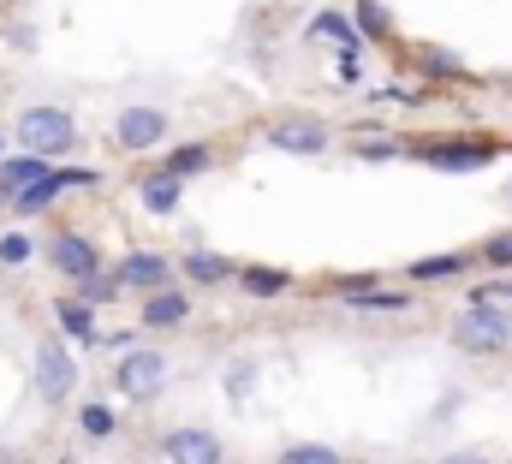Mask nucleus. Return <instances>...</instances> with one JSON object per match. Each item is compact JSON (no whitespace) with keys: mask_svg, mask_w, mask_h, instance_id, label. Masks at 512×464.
I'll use <instances>...</instances> for the list:
<instances>
[{"mask_svg":"<svg viewBox=\"0 0 512 464\" xmlns=\"http://www.w3.org/2000/svg\"><path fill=\"white\" fill-rule=\"evenodd\" d=\"M453 351H465V357H501L512 351V310H489V304H465L459 316H453Z\"/></svg>","mask_w":512,"mask_h":464,"instance_id":"nucleus-1","label":"nucleus"},{"mask_svg":"<svg viewBox=\"0 0 512 464\" xmlns=\"http://www.w3.org/2000/svg\"><path fill=\"white\" fill-rule=\"evenodd\" d=\"M18 149L24 155H42V161L72 155L78 149V119L66 114V108H24L18 114Z\"/></svg>","mask_w":512,"mask_h":464,"instance_id":"nucleus-2","label":"nucleus"},{"mask_svg":"<svg viewBox=\"0 0 512 464\" xmlns=\"http://www.w3.org/2000/svg\"><path fill=\"white\" fill-rule=\"evenodd\" d=\"M411 161H423L429 173H489V167H495V143H477V137H441V143H417Z\"/></svg>","mask_w":512,"mask_h":464,"instance_id":"nucleus-3","label":"nucleus"},{"mask_svg":"<svg viewBox=\"0 0 512 464\" xmlns=\"http://www.w3.org/2000/svg\"><path fill=\"white\" fill-rule=\"evenodd\" d=\"M114 387L126 393L131 405H155L161 387H167V357L155 346H131L120 363H114Z\"/></svg>","mask_w":512,"mask_h":464,"instance_id":"nucleus-4","label":"nucleus"},{"mask_svg":"<svg viewBox=\"0 0 512 464\" xmlns=\"http://www.w3.org/2000/svg\"><path fill=\"white\" fill-rule=\"evenodd\" d=\"M36 393H42V405H66L78 393V357L66 351L60 334L36 340Z\"/></svg>","mask_w":512,"mask_h":464,"instance_id":"nucleus-5","label":"nucleus"},{"mask_svg":"<svg viewBox=\"0 0 512 464\" xmlns=\"http://www.w3.org/2000/svg\"><path fill=\"white\" fill-rule=\"evenodd\" d=\"M268 149H280V155H298V161H316V155H328V125L310 114H280L268 131Z\"/></svg>","mask_w":512,"mask_h":464,"instance_id":"nucleus-6","label":"nucleus"},{"mask_svg":"<svg viewBox=\"0 0 512 464\" xmlns=\"http://www.w3.org/2000/svg\"><path fill=\"white\" fill-rule=\"evenodd\" d=\"M48 262H54V274L72 280V286H84V280H96V274L108 268L102 250H96V238H84V232H54V238H48Z\"/></svg>","mask_w":512,"mask_h":464,"instance_id":"nucleus-7","label":"nucleus"},{"mask_svg":"<svg viewBox=\"0 0 512 464\" xmlns=\"http://www.w3.org/2000/svg\"><path fill=\"white\" fill-rule=\"evenodd\" d=\"M167 131H173L167 108H149V102L120 108V119H114V143H120L126 155H149L155 143H167Z\"/></svg>","mask_w":512,"mask_h":464,"instance_id":"nucleus-8","label":"nucleus"},{"mask_svg":"<svg viewBox=\"0 0 512 464\" xmlns=\"http://www.w3.org/2000/svg\"><path fill=\"white\" fill-rule=\"evenodd\" d=\"M161 459L167 464H227V441L203 423H179L161 435Z\"/></svg>","mask_w":512,"mask_h":464,"instance_id":"nucleus-9","label":"nucleus"},{"mask_svg":"<svg viewBox=\"0 0 512 464\" xmlns=\"http://www.w3.org/2000/svg\"><path fill=\"white\" fill-rule=\"evenodd\" d=\"M340 304L364 310V316H405L417 298L399 292V286H382V280H340Z\"/></svg>","mask_w":512,"mask_h":464,"instance_id":"nucleus-10","label":"nucleus"},{"mask_svg":"<svg viewBox=\"0 0 512 464\" xmlns=\"http://www.w3.org/2000/svg\"><path fill=\"white\" fill-rule=\"evenodd\" d=\"M114 280H120V292H167L173 286V262L161 250H131V256H120Z\"/></svg>","mask_w":512,"mask_h":464,"instance_id":"nucleus-11","label":"nucleus"},{"mask_svg":"<svg viewBox=\"0 0 512 464\" xmlns=\"http://www.w3.org/2000/svg\"><path fill=\"white\" fill-rule=\"evenodd\" d=\"M191 310H197V298H191V292H179V286H167V292H149V298H143L137 322H143V328H185V322H191Z\"/></svg>","mask_w":512,"mask_h":464,"instance_id":"nucleus-12","label":"nucleus"},{"mask_svg":"<svg viewBox=\"0 0 512 464\" xmlns=\"http://www.w3.org/2000/svg\"><path fill=\"white\" fill-rule=\"evenodd\" d=\"M179 274H185V286H227L239 268H233L227 250H185L179 256Z\"/></svg>","mask_w":512,"mask_h":464,"instance_id":"nucleus-13","label":"nucleus"},{"mask_svg":"<svg viewBox=\"0 0 512 464\" xmlns=\"http://www.w3.org/2000/svg\"><path fill=\"white\" fill-rule=\"evenodd\" d=\"M233 280H239V292L256 298V304H274V298L292 292V268H268V262H245Z\"/></svg>","mask_w":512,"mask_h":464,"instance_id":"nucleus-14","label":"nucleus"},{"mask_svg":"<svg viewBox=\"0 0 512 464\" xmlns=\"http://www.w3.org/2000/svg\"><path fill=\"white\" fill-rule=\"evenodd\" d=\"M54 322H60V334H72L78 346H108V334H102L96 310H90V304H78V298H60V304H54Z\"/></svg>","mask_w":512,"mask_h":464,"instance_id":"nucleus-15","label":"nucleus"},{"mask_svg":"<svg viewBox=\"0 0 512 464\" xmlns=\"http://www.w3.org/2000/svg\"><path fill=\"white\" fill-rule=\"evenodd\" d=\"M209 167H215V149H209V143H179V149L161 161V173H167V179H179V185H185V179H197V173H209Z\"/></svg>","mask_w":512,"mask_h":464,"instance_id":"nucleus-16","label":"nucleus"},{"mask_svg":"<svg viewBox=\"0 0 512 464\" xmlns=\"http://www.w3.org/2000/svg\"><path fill=\"white\" fill-rule=\"evenodd\" d=\"M137 203H143L149 215H173V209L185 203V185H179V179H167V173H149V179L137 185Z\"/></svg>","mask_w":512,"mask_h":464,"instance_id":"nucleus-17","label":"nucleus"},{"mask_svg":"<svg viewBox=\"0 0 512 464\" xmlns=\"http://www.w3.org/2000/svg\"><path fill=\"white\" fill-rule=\"evenodd\" d=\"M352 30H358V42H382V36H393V12L382 0H358L352 6Z\"/></svg>","mask_w":512,"mask_h":464,"instance_id":"nucleus-18","label":"nucleus"},{"mask_svg":"<svg viewBox=\"0 0 512 464\" xmlns=\"http://www.w3.org/2000/svg\"><path fill=\"white\" fill-rule=\"evenodd\" d=\"M60 191H66V185H60V173H48V179H36V185H24V191H18L12 215H18V221H30V215L54 209V197H60Z\"/></svg>","mask_w":512,"mask_h":464,"instance_id":"nucleus-19","label":"nucleus"},{"mask_svg":"<svg viewBox=\"0 0 512 464\" xmlns=\"http://www.w3.org/2000/svg\"><path fill=\"white\" fill-rule=\"evenodd\" d=\"M477 262V250H447V256H423V262H411V280H453V274H465Z\"/></svg>","mask_w":512,"mask_h":464,"instance_id":"nucleus-20","label":"nucleus"},{"mask_svg":"<svg viewBox=\"0 0 512 464\" xmlns=\"http://www.w3.org/2000/svg\"><path fill=\"white\" fill-rule=\"evenodd\" d=\"M310 36H316V42H334V48H358V30H352V18H346V12H334V6L310 18Z\"/></svg>","mask_w":512,"mask_h":464,"instance_id":"nucleus-21","label":"nucleus"},{"mask_svg":"<svg viewBox=\"0 0 512 464\" xmlns=\"http://www.w3.org/2000/svg\"><path fill=\"white\" fill-rule=\"evenodd\" d=\"M120 298V280H114V268H102L96 280H84L78 286V304H90V310H102V304H114Z\"/></svg>","mask_w":512,"mask_h":464,"instance_id":"nucleus-22","label":"nucleus"},{"mask_svg":"<svg viewBox=\"0 0 512 464\" xmlns=\"http://www.w3.org/2000/svg\"><path fill=\"white\" fill-rule=\"evenodd\" d=\"M477 262H483V268H495V274H512V232L483 238V244H477Z\"/></svg>","mask_w":512,"mask_h":464,"instance_id":"nucleus-23","label":"nucleus"},{"mask_svg":"<svg viewBox=\"0 0 512 464\" xmlns=\"http://www.w3.org/2000/svg\"><path fill=\"white\" fill-rule=\"evenodd\" d=\"M221 387H227V399H251V387H256V357H239V363H227Z\"/></svg>","mask_w":512,"mask_h":464,"instance_id":"nucleus-24","label":"nucleus"},{"mask_svg":"<svg viewBox=\"0 0 512 464\" xmlns=\"http://www.w3.org/2000/svg\"><path fill=\"white\" fill-rule=\"evenodd\" d=\"M274 464H346V459H340L328 441H304V447H286Z\"/></svg>","mask_w":512,"mask_h":464,"instance_id":"nucleus-25","label":"nucleus"},{"mask_svg":"<svg viewBox=\"0 0 512 464\" xmlns=\"http://www.w3.org/2000/svg\"><path fill=\"white\" fill-rule=\"evenodd\" d=\"M399 155H405V143H399V137H358V161H370V167L399 161Z\"/></svg>","mask_w":512,"mask_h":464,"instance_id":"nucleus-26","label":"nucleus"},{"mask_svg":"<svg viewBox=\"0 0 512 464\" xmlns=\"http://www.w3.org/2000/svg\"><path fill=\"white\" fill-rule=\"evenodd\" d=\"M78 429H84L90 441H108V435H114V411H108V405H84V411H78Z\"/></svg>","mask_w":512,"mask_h":464,"instance_id":"nucleus-27","label":"nucleus"},{"mask_svg":"<svg viewBox=\"0 0 512 464\" xmlns=\"http://www.w3.org/2000/svg\"><path fill=\"white\" fill-rule=\"evenodd\" d=\"M30 256H36V244H30L24 232H6V238H0V262H6V268H24Z\"/></svg>","mask_w":512,"mask_h":464,"instance_id":"nucleus-28","label":"nucleus"},{"mask_svg":"<svg viewBox=\"0 0 512 464\" xmlns=\"http://www.w3.org/2000/svg\"><path fill=\"white\" fill-rule=\"evenodd\" d=\"M417 60H423V66H429V72H435V78H465V66H459V60H453V54H447V48H423V54H417Z\"/></svg>","mask_w":512,"mask_h":464,"instance_id":"nucleus-29","label":"nucleus"},{"mask_svg":"<svg viewBox=\"0 0 512 464\" xmlns=\"http://www.w3.org/2000/svg\"><path fill=\"white\" fill-rule=\"evenodd\" d=\"M435 464H495V459H489L483 447H453V453H441Z\"/></svg>","mask_w":512,"mask_h":464,"instance_id":"nucleus-30","label":"nucleus"},{"mask_svg":"<svg viewBox=\"0 0 512 464\" xmlns=\"http://www.w3.org/2000/svg\"><path fill=\"white\" fill-rule=\"evenodd\" d=\"M340 78H346V84H358V78H364V60H358V48H340Z\"/></svg>","mask_w":512,"mask_h":464,"instance_id":"nucleus-31","label":"nucleus"},{"mask_svg":"<svg viewBox=\"0 0 512 464\" xmlns=\"http://www.w3.org/2000/svg\"><path fill=\"white\" fill-rule=\"evenodd\" d=\"M507 298H512V280H507Z\"/></svg>","mask_w":512,"mask_h":464,"instance_id":"nucleus-32","label":"nucleus"},{"mask_svg":"<svg viewBox=\"0 0 512 464\" xmlns=\"http://www.w3.org/2000/svg\"><path fill=\"white\" fill-rule=\"evenodd\" d=\"M0 149H6V143H0ZM0 161H6V155H0Z\"/></svg>","mask_w":512,"mask_h":464,"instance_id":"nucleus-33","label":"nucleus"}]
</instances>
